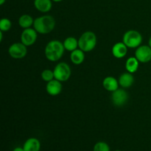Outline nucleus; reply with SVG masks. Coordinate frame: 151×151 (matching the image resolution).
<instances>
[{
  "instance_id": "a211bd4d",
  "label": "nucleus",
  "mask_w": 151,
  "mask_h": 151,
  "mask_svg": "<svg viewBox=\"0 0 151 151\" xmlns=\"http://www.w3.org/2000/svg\"><path fill=\"white\" fill-rule=\"evenodd\" d=\"M63 44V46H64L65 50L69 52H72L78 49V40H77L74 37H68L65 39Z\"/></svg>"
},
{
  "instance_id": "39448f33",
  "label": "nucleus",
  "mask_w": 151,
  "mask_h": 151,
  "mask_svg": "<svg viewBox=\"0 0 151 151\" xmlns=\"http://www.w3.org/2000/svg\"><path fill=\"white\" fill-rule=\"evenodd\" d=\"M53 72H54L55 79L58 80L60 82L67 81L72 74L70 66L65 62H60V63H58L55 67Z\"/></svg>"
},
{
  "instance_id": "f03ea898",
  "label": "nucleus",
  "mask_w": 151,
  "mask_h": 151,
  "mask_svg": "<svg viewBox=\"0 0 151 151\" xmlns=\"http://www.w3.org/2000/svg\"><path fill=\"white\" fill-rule=\"evenodd\" d=\"M34 29L40 34H48L54 29L55 27V20L53 16L50 15L40 16L34 20Z\"/></svg>"
},
{
  "instance_id": "4468645a",
  "label": "nucleus",
  "mask_w": 151,
  "mask_h": 151,
  "mask_svg": "<svg viewBox=\"0 0 151 151\" xmlns=\"http://www.w3.org/2000/svg\"><path fill=\"white\" fill-rule=\"evenodd\" d=\"M119 84L122 88H129L133 85L134 82V77L133 76L132 73L130 72H125L122 74L119 78Z\"/></svg>"
},
{
  "instance_id": "dca6fc26",
  "label": "nucleus",
  "mask_w": 151,
  "mask_h": 151,
  "mask_svg": "<svg viewBox=\"0 0 151 151\" xmlns=\"http://www.w3.org/2000/svg\"><path fill=\"white\" fill-rule=\"evenodd\" d=\"M71 61L75 65H80L83 63L85 59V54L83 50L81 49H77L74 51L71 52L70 55Z\"/></svg>"
},
{
  "instance_id": "bb28decb",
  "label": "nucleus",
  "mask_w": 151,
  "mask_h": 151,
  "mask_svg": "<svg viewBox=\"0 0 151 151\" xmlns=\"http://www.w3.org/2000/svg\"><path fill=\"white\" fill-rule=\"evenodd\" d=\"M115 151H120V150H115Z\"/></svg>"
},
{
  "instance_id": "0eeeda50",
  "label": "nucleus",
  "mask_w": 151,
  "mask_h": 151,
  "mask_svg": "<svg viewBox=\"0 0 151 151\" xmlns=\"http://www.w3.org/2000/svg\"><path fill=\"white\" fill-rule=\"evenodd\" d=\"M37 33H38L37 31L32 28L29 27L24 29L23 32H22V35H21V41L27 47L32 46L36 41L37 37H38Z\"/></svg>"
},
{
  "instance_id": "ddd939ff",
  "label": "nucleus",
  "mask_w": 151,
  "mask_h": 151,
  "mask_svg": "<svg viewBox=\"0 0 151 151\" xmlns=\"http://www.w3.org/2000/svg\"><path fill=\"white\" fill-rule=\"evenodd\" d=\"M52 0H34V6L41 13H47L52 7Z\"/></svg>"
},
{
  "instance_id": "7ed1b4c3",
  "label": "nucleus",
  "mask_w": 151,
  "mask_h": 151,
  "mask_svg": "<svg viewBox=\"0 0 151 151\" xmlns=\"http://www.w3.org/2000/svg\"><path fill=\"white\" fill-rule=\"evenodd\" d=\"M97 44V36L91 31H87L83 33L78 39V47L84 52H91Z\"/></svg>"
},
{
  "instance_id": "6e6552de",
  "label": "nucleus",
  "mask_w": 151,
  "mask_h": 151,
  "mask_svg": "<svg viewBox=\"0 0 151 151\" xmlns=\"http://www.w3.org/2000/svg\"><path fill=\"white\" fill-rule=\"evenodd\" d=\"M128 99V94L123 88H118L113 91L111 94V100L115 106L122 107L127 103Z\"/></svg>"
},
{
  "instance_id": "4be33fe9",
  "label": "nucleus",
  "mask_w": 151,
  "mask_h": 151,
  "mask_svg": "<svg viewBox=\"0 0 151 151\" xmlns=\"http://www.w3.org/2000/svg\"><path fill=\"white\" fill-rule=\"evenodd\" d=\"M93 151H110V147L105 142H98L94 146Z\"/></svg>"
},
{
  "instance_id": "9b49d317",
  "label": "nucleus",
  "mask_w": 151,
  "mask_h": 151,
  "mask_svg": "<svg viewBox=\"0 0 151 151\" xmlns=\"http://www.w3.org/2000/svg\"><path fill=\"white\" fill-rule=\"evenodd\" d=\"M128 52V47L123 42H118L112 47V55L116 58H122Z\"/></svg>"
},
{
  "instance_id": "412c9836",
  "label": "nucleus",
  "mask_w": 151,
  "mask_h": 151,
  "mask_svg": "<svg viewBox=\"0 0 151 151\" xmlns=\"http://www.w3.org/2000/svg\"><path fill=\"white\" fill-rule=\"evenodd\" d=\"M41 78L46 82H50V81H52L53 78H55L54 72L50 69H44L41 72Z\"/></svg>"
},
{
  "instance_id": "393cba45",
  "label": "nucleus",
  "mask_w": 151,
  "mask_h": 151,
  "mask_svg": "<svg viewBox=\"0 0 151 151\" xmlns=\"http://www.w3.org/2000/svg\"><path fill=\"white\" fill-rule=\"evenodd\" d=\"M148 45H149V47H150V48H151V37L150 38V39H149V41H148Z\"/></svg>"
},
{
  "instance_id": "6ab92c4d",
  "label": "nucleus",
  "mask_w": 151,
  "mask_h": 151,
  "mask_svg": "<svg viewBox=\"0 0 151 151\" xmlns=\"http://www.w3.org/2000/svg\"><path fill=\"white\" fill-rule=\"evenodd\" d=\"M34 20L32 16L27 14H24L20 16L19 19V24L21 27L24 29L29 28L32 25H33Z\"/></svg>"
},
{
  "instance_id": "20e7f679",
  "label": "nucleus",
  "mask_w": 151,
  "mask_h": 151,
  "mask_svg": "<svg viewBox=\"0 0 151 151\" xmlns=\"http://www.w3.org/2000/svg\"><path fill=\"white\" fill-rule=\"evenodd\" d=\"M142 42V36L138 31L128 30L124 34L123 43L128 47V48H137L141 46Z\"/></svg>"
},
{
  "instance_id": "5701e85b",
  "label": "nucleus",
  "mask_w": 151,
  "mask_h": 151,
  "mask_svg": "<svg viewBox=\"0 0 151 151\" xmlns=\"http://www.w3.org/2000/svg\"><path fill=\"white\" fill-rule=\"evenodd\" d=\"M13 151H24V150L23 147H16V148H14V150H13Z\"/></svg>"
},
{
  "instance_id": "aec40b11",
  "label": "nucleus",
  "mask_w": 151,
  "mask_h": 151,
  "mask_svg": "<svg viewBox=\"0 0 151 151\" xmlns=\"http://www.w3.org/2000/svg\"><path fill=\"white\" fill-rule=\"evenodd\" d=\"M12 23L10 20L8 19H1L0 21V30L2 32H7V31L10 30L11 28Z\"/></svg>"
},
{
  "instance_id": "b1692460",
  "label": "nucleus",
  "mask_w": 151,
  "mask_h": 151,
  "mask_svg": "<svg viewBox=\"0 0 151 151\" xmlns=\"http://www.w3.org/2000/svg\"><path fill=\"white\" fill-rule=\"evenodd\" d=\"M6 0H0V5H2L4 4V3L5 2Z\"/></svg>"
},
{
  "instance_id": "1a4fd4ad",
  "label": "nucleus",
  "mask_w": 151,
  "mask_h": 151,
  "mask_svg": "<svg viewBox=\"0 0 151 151\" xmlns=\"http://www.w3.org/2000/svg\"><path fill=\"white\" fill-rule=\"evenodd\" d=\"M135 57L141 63H147L151 60V48L149 45H142L137 47Z\"/></svg>"
},
{
  "instance_id": "a878e982",
  "label": "nucleus",
  "mask_w": 151,
  "mask_h": 151,
  "mask_svg": "<svg viewBox=\"0 0 151 151\" xmlns=\"http://www.w3.org/2000/svg\"><path fill=\"white\" fill-rule=\"evenodd\" d=\"M52 1H55V2H60V1H62L63 0H52Z\"/></svg>"
},
{
  "instance_id": "9d476101",
  "label": "nucleus",
  "mask_w": 151,
  "mask_h": 151,
  "mask_svg": "<svg viewBox=\"0 0 151 151\" xmlns=\"http://www.w3.org/2000/svg\"><path fill=\"white\" fill-rule=\"evenodd\" d=\"M46 90L47 93L51 96H57L60 94L62 91L61 82L56 79H53L52 81L47 82Z\"/></svg>"
},
{
  "instance_id": "f8f14e48",
  "label": "nucleus",
  "mask_w": 151,
  "mask_h": 151,
  "mask_svg": "<svg viewBox=\"0 0 151 151\" xmlns=\"http://www.w3.org/2000/svg\"><path fill=\"white\" fill-rule=\"evenodd\" d=\"M103 86L104 87L105 89L107 91L113 92V91H116L118 89V86H119V81L116 79L115 78L111 76L106 77L103 82Z\"/></svg>"
},
{
  "instance_id": "f257e3e1",
  "label": "nucleus",
  "mask_w": 151,
  "mask_h": 151,
  "mask_svg": "<svg viewBox=\"0 0 151 151\" xmlns=\"http://www.w3.org/2000/svg\"><path fill=\"white\" fill-rule=\"evenodd\" d=\"M64 46L63 43L58 40H52L47 44L44 53L47 60L55 62L60 60L64 53Z\"/></svg>"
},
{
  "instance_id": "423d86ee",
  "label": "nucleus",
  "mask_w": 151,
  "mask_h": 151,
  "mask_svg": "<svg viewBox=\"0 0 151 151\" xmlns=\"http://www.w3.org/2000/svg\"><path fill=\"white\" fill-rule=\"evenodd\" d=\"M9 55L14 59H22L26 56L27 53V46L21 43H15L10 46L8 49Z\"/></svg>"
},
{
  "instance_id": "2eb2a0df",
  "label": "nucleus",
  "mask_w": 151,
  "mask_h": 151,
  "mask_svg": "<svg viewBox=\"0 0 151 151\" xmlns=\"http://www.w3.org/2000/svg\"><path fill=\"white\" fill-rule=\"evenodd\" d=\"M24 151H39L41 149V143L36 138H29L23 145Z\"/></svg>"
},
{
  "instance_id": "f3484780",
  "label": "nucleus",
  "mask_w": 151,
  "mask_h": 151,
  "mask_svg": "<svg viewBox=\"0 0 151 151\" xmlns=\"http://www.w3.org/2000/svg\"><path fill=\"white\" fill-rule=\"evenodd\" d=\"M139 61L136 57H131L125 62V69L130 73H134L139 68Z\"/></svg>"
}]
</instances>
